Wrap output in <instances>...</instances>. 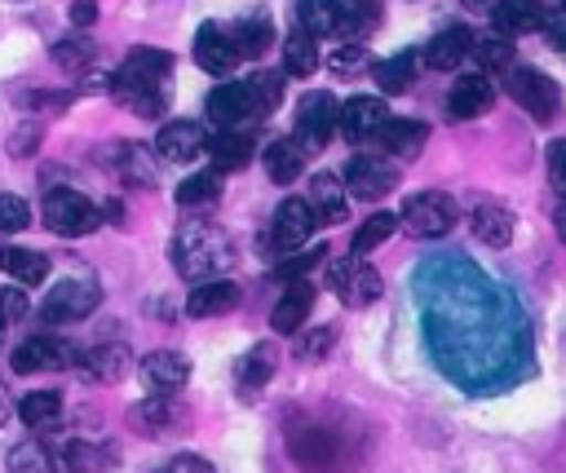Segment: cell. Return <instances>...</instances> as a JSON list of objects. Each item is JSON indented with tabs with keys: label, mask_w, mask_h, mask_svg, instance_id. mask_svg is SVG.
Here are the masks:
<instances>
[{
	"label": "cell",
	"mask_w": 566,
	"mask_h": 473,
	"mask_svg": "<svg viewBox=\"0 0 566 473\" xmlns=\"http://www.w3.org/2000/svg\"><path fill=\"white\" fill-rule=\"evenodd\" d=\"M239 305V287L230 278H208V283H195V292L186 296V309L195 318H212V314H226Z\"/></svg>",
	"instance_id": "83f0119b"
},
{
	"label": "cell",
	"mask_w": 566,
	"mask_h": 473,
	"mask_svg": "<svg viewBox=\"0 0 566 473\" xmlns=\"http://www.w3.org/2000/svg\"><path fill=\"white\" fill-rule=\"evenodd\" d=\"M40 146V128H31V124H22V128H13V137H9V155H31Z\"/></svg>",
	"instance_id": "f5cc1de1"
},
{
	"label": "cell",
	"mask_w": 566,
	"mask_h": 473,
	"mask_svg": "<svg viewBox=\"0 0 566 473\" xmlns=\"http://www.w3.org/2000/svg\"><path fill=\"white\" fill-rule=\"evenodd\" d=\"M27 221H31V208H27V199L22 195H0V230H27Z\"/></svg>",
	"instance_id": "681fc988"
},
{
	"label": "cell",
	"mask_w": 566,
	"mask_h": 473,
	"mask_svg": "<svg viewBox=\"0 0 566 473\" xmlns=\"http://www.w3.org/2000/svg\"><path fill=\"white\" fill-rule=\"evenodd\" d=\"M327 287L336 292V301L340 305H349V309H358V305H371L376 296H380V274H376V265H367L363 256H336L332 265H327Z\"/></svg>",
	"instance_id": "9c48e42d"
},
{
	"label": "cell",
	"mask_w": 566,
	"mask_h": 473,
	"mask_svg": "<svg viewBox=\"0 0 566 473\" xmlns=\"http://www.w3.org/2000/svg\"><path fill=\"white\" fill-rule=\"evenodd\" d=\"M332 340H336V327H314V332H305V336H301L296 354H301L305 362H314V358H327V354H332Z\"/></svg>",
	"instance_id": "c3c4849f"
},
{
	"label": "cell",
	"mask_w": 566,
	"mask_h": 473,
	"mask_svg": "<svg viewBox=\"0 0 566 473\" xmlns=\"http://www.w3.org/2000/svg\"><path fill=\"white\" fill-rule=\"evenodd\" d=\"M491 18H495V31H500L504 40H509V35H531V31H539V27L548 22V13H544L539 0H495Z\"/></svg>",
	"instance_id": "d4e9b609"
},
{
	"label": "cell",
	"mask_w": 566,
	"mask_h": 473,
	"mask_svg": "<svg viewBox=\"0 0 566 473\" xmlns=\"http://www.w3.org/2000/svg\"><path fill=\"white\" fill-rule=\"evenodd\" d=\"M469 230L473 239H482L486 248H504L513 239V212L500 199H473L469 208Z\"/></svg>",
	"instance_id": "44dd1931"
},
{
	"label": "cell",
	"mask_w": 566,
	"mask_h": 473,
	"mask_svg": "<svg viewBox=\"0 0 566 473\" xmlns=\"http://www.w3.org/2000/svg\"><path fill=\"white\" fill-rule=\"evenodd\" d=\"M75 345L62 340V336H27L18 349H13V371L18 376H31V371H62V367H75Z\"/></svg>",
	"instance_id": "4fadbf2b"
},
{
	"label": "cell",
	"mask_w": 566,
	"mask_h": 473,
	"mask_svg": "<svg viewBox=\"0 0 566 473\" xmlns=\"http://www.w3.org/2000/svg\"><path fill=\"white\" fill-rule=\"evenodd\" d=\"M464 9H495V0H460Z\"/></svg>",
	"instance_id": "6f0895ef"
},
{
	"label": "cell",
	"mask_w": 566,
	"mask_h": 473,
	"mask_svg": "<svg viewBox=\"0 0 566 473\" xmlns=\"http://www.w3.org/2000/svg\"><path fill=\"white\" fill-rule=\"evenodd\" d=\"M473 57H478L482 75H509V71H513V44H509L504 35L473 40Z\"/></svg>",
	"instance_id": "b9f144b4"
},
{
	"label": "cell",
	"mask_w": 566,
	"mask_h": 473,
	"mask_svg": "<svg viewBox=\"0 0 566 473\" xmlns=\"http://www.w3.org/2000/svg\"><path fill=\"white\" fill-rule=\"evenodd\" d=\"M416 71H420V53H416V49H402V53L380 57V62L371 66V75H376L380 93H389V97H394V93H402V88H411Z\"/></svg>",
	"instance_id": "f546056e"
},
{
	"label": "cell",
	"mask_w": 566,
	"mask_h": 473,
	"mask_svg": "<svg viewBox=\"0 0 566 473\" xmlns=\"http://www.w3.org/2000/svg\"><path fill=\"white\" fill-rule=\"evenodd\" d=\"M53 62H57L62 71H71V75H84V71L97 62V44H93L88 35H71V40L53 44Z\"/></svg>",
	"instance_id": "60d3db41"
},
{
	"label": "cell",
	"mask_w": 566,
	"mask_h": 473,
	"mask_svg": "<svg viewBox=\"0 0 566 473\" xmlns=\"http://www.w3.org/2000/svg\"><path fill=\"white\" fill-rule=\"evenodd\" d=\"M314 225H318V221H314L310 199H283V203L274 208L270 239H274V248H283V256H287V252H301V248L310 243Z\"/></svg>",
	"instance_id": "9a60e30c"
},
{
	"label": "cell",
	"mask_w": 566,
	"mask_h": 473,
	"mask_svg": "<svg viewBox=\"0 0 566 473\" xmlns=\"http://www.w3.org/2000/svg\"><path fill=\"white\" fill-rule=\"evenodd\" d=\"M314 66H318V35L296 22L283 40V75H310Z\"/></svg>",
	"instance_id": "4dcf8cb0"
},
{
	"label": "cell",
	"mask_w": 566,
	"mask_h": 473,
	"mask_svg": "<svg viewBox=\"0 0 566 473\" xmlns=\"http://www.w3.org/2000/svg\"><path fill=\"white\" fill-rule=\"evenodd\" d=\"M336 115H340V106H336V97L332 93H305L301 102H296V124H292V141L305 150V155H318L327 141H332V133H336Z\"/></svg>",
	"instance_id": "5b68a950"
},
{
	"label": "cell",
	"mask_w": 566,
	"mask_h": 473,
	"mask_svg": "<svg viewBox=\"0 0 566 473\" xmlns=\"http://www.w3.org/2000/svg\"><path fill=\"white\" fill-rule=\"evenodd\" d=\"M195 62H199L208 75H230V71L243 62L239 49H234L230 27H221V22H203L199 35H195Z\"/></svg>",
	"instance_id": "2e32d148"
},
{
	"label": "cell",
	"mask_w": 566,
	"mask_h": 473,
	"mask_svg": "<svg viewBox=\"0 0 566 473\" xmlns=\"http://www.w3.org/2000/svg\"><path fill=\"white\" fill-rule=\"evenodd\" d=\"M469 57H473V31L460 27V22L442 27V31L424 44V62H429L433 71H455V66H464Z\"/></svg>",
	"instance_id": "d6986e66"
},
{
	"label": "cell",
	"mask_w": 566,
	"mask_h": 473,
	"mask_svg": "<svg viewBox=\"0 0 566 473\" xmlns=\"http://www.w3.org/2000/svg\"><path fill=\"white\" fill-rule=\"evenodd\" d=\"M93 18H97V4H93V0H75V4H71V27L84 31V27H93Z\"/></svg>",
	"instance_id": "11a10c76"
},
{
	"label": "cell",
	"mask_w": 566,
	"mask_h": 473,
	"mask_svg": "<svg viewBox=\"0 0 566 473\" xmlns=\"http://www.w3.org/2000/svg\"><path fill=\"white\" fill-rule=\"evenodd\" d=\"M544 168H548L553 190H557V195H566V137L548 141V150H544Z\"/></svg>",
	"instance_id": "f907efd6"
},
{
	"label": "cell",
	"mask_w": 566,
	"mask_h": 473,
	"mask_svg": "<svg viewBox=\"0 0 566 473\" xmlns=\"http://www.w3.org/2000/svg\"><path fill=\"white\" fill-rule=\"evenodd\" d=\"M296 22L314 35H340V9L336 0H296Z\"/></svg>",
	"instance_id": "f35d334b"
},
{
	"label": "cell",
	"mask_w": 566,
	"mask_h": 473,
	"mask_svg": "<svg viewBox=\"0 0 566 473\" xmlns=\"http://www.w3.org/2000/svg\"><path fill=\"white\" fill-rule=\"evenodd\" d=\"M57 416H62V393H53V389H35V393L18 398V420L27 429H53Z\"/></svg>",
	"instance_id": "836d02e7"
},
{
	"label": "cell",
	"mask_w": 566,
	"mask_h": 473,
	"mask_svg": "<svg viewBox=\"0 0 566 473\" xmlns=\"http://www.w3.org/2000/svg\"><path fill=\"white\" fill-rule=\"evenodd\" d=\"M203 150L212 155V168H217V172H234V168H243V164L252 159L256 141H252L248 128H217Z\"/></svg>",
	"instance_id": "cb8c5ba5"
},
{
	"label": "cell",
	"mask_w": 566,
	"mask_h": 473,
	"mask_svg": "<svg viewBox=\"0 0 566 473\" xmlns=\"http://www.w3.org/2000/svg\"><path fill=\"white\" fill-rule=\"evenodd\" d=\"M274 345H252L248 349V358H239V367H234V389H239V398H256L261 389H265V380L274 376Z\"/></svg>",
	"instance_id": "f1b7e54d"
},
{
	"label": "cell",
	"mask_w": 566,
	"mask_h": 473,
	"mask_svg": "<svg viewBox=\"0 0 566 473\" xmlns=\"http://www.w3.org/2000/svg\"><path fill=\"white\" fill-rule=\"evenodd\" d=\"M97 301H102V283H97L88 270H75V274H66L62 283L49 287V296L40 301V318H44L49 327L80 323V318H88V314L97 309Z\"/></svg>",
	"instance_id": "277c9868"
},
{
	"label": "cell",
	"mask_w": 566,
	"mask_h": 473,
	"mask_svg": "<svg viewBox=\"0 0 566 473\" xmlns=\"http://www.w3.org/2000/svg\"><path fill=\"white\" fill-rule=\"evenodd\" d=\"M230 35H234L239 57H261V53L270 49V40H274V27H270V18H265V13H252V18L234 22V27H230Z\"/></svg>",
	"instance_id": "d590c367"
},
{
	"label": "cell",
	"mask_w": 566,
	"mask_h": 473,
	"mask_svg": "<svg viewBox=\"0 0 566 473\" xmlns=\"http://www.w3.org/2000/svg\"><path fill=\"white\" fill-rule=\"evenodd\" d=\"M128 367V349L124 345H88L84 354H75V371L84 380H119Z\"/></svg>",
	"instance_id": "4316f807"
},
{
	"label": "cell",
	"mask_w": 566,
	"mask_h": 473,
	"mask_svg": "<svg viewBox=\"0 0 566 473\" xmlns=\"http://www.w3.org/2000/svg\"><path fill=\"white\" fill-rule=\"evenodd\" d=\"M40 217H44V225L53 230V234H88V230H97V221H102V208L88 199V195H80V190H49L44 195V203H40Z\"/></svg>",
	"instance_id": "8992f818"
},
{
	"label": "cell",
	"mask_w": 566,
	"mask_h": 473,
	"mask_svg": "<svg viewBox=\"0 0 566 473\" xmlns=\"http://www.w3.org/2000/svg\"><path fill=\"white\" fill-rule=\"evenodd\" d=\"M111 451H115V446H88V442L71 438V442L57 446V460H62L66 473H106V469L115 464Z\"/></svg>",
	"instance_id": "d6a6232c"
},
{
	"label": "cell",
	"mask_w": 566,
	"mask_h": 473,
	"mask_svg": "<svg viewBox=\"0 0 566 473\" xmlns=\"http://www.w3.org/2000/svg\"><path fill=\"white\" fill-rule=\"evenodd\" d=\"M221 199V172H190L181 186H177V203L181 208H208Z\"/></svg>",
	"instance_id": "ab89813d"
},
{
	"label": "cell",
	"mask_w": 566,
	"mask_h": 473,
	"mask_svg": "<svg viewBox=\"0 0 566 473\" xmlns=\"http://www.w3.org/2000/svg\"><path fill=\"white\" fill-rule=\"evenodd\" d=\"M557 239L566 243V208H557Z\"/></svg>",
	"instance_id": "680465c9"
},
{
	"label": "cell",
	"mask_w": 566,
	"mask_h": 473,
	"mask_svg": "<svg viewBox=\"0 0 566 473\" xmlns=\"http://www.w3.org/2000/svg\"><path fill=\"white\" fill-rule=\"evenodd\" d=\"M128 424L137 429V433H146V438H168V433H177L186 420H181V407L172 402V398H146V402H137L133 411H128Z\"/></svg>",
	"instance_id": "7402d4cb"
},
{
	"label": "cell",
	"mask_w": 566,
	"mask_h": 473,
	"mask_svg": "<svg viewBox=\"0 0 566 473\" xmlns=\"http://www.w3.org/2000/svg\"><path fill=\"white\" fill-rule=\"evenodd\" d=\"M367 62H371V53H367L363 44H340V49L327 57L332 75H340V80H354V75H363V71H367Z\"/></svg>",
	"instance_id": "bcb514c9"
},
{
	"label": "cell",
	"mask_w": 566,
	"mask_h": 473,
	"mask_svg": "<svg viewBox=\"0 0 566 473\" xmlns=\"http://www.w3.org/2000/svg\"><path fill=\"white\" fill-rule=\"evenodd\" d=\"M9 473H66L57 451L40 446V442H18L9 451Z\"/></svg>",
	"instance_id": "74e56055"
},
{
	"label": "cell",
	"mask_w": 566,
	"mask_h": 473,
	"mask_svg": "<svg viewBox=\"0 0 566 473\" xmlns=\"http://www.w3.org/2000/svg\"><path fill=\"white\" fill-rule=\"evenodd\" d=\"M0 270L13 274L22 287H35L49 278V256L35 248H0Z\"/></svg>",
	"instance_id": "1f68e13d"
},
{
	"label": "cell",
	"mask_w": 566,
	"mask_h": 473,
	"mask_svg": "<svg viewBox=\"0 0 566 473\" xmlns=\"http://www.w3.org/2000/svg\"><path fill=\"white\" fill-rule=\"evenodd\" d=\"M261 159H265L270 181H279V186H283V181H296V177H301V168H305V150H301L292 137H287V141H270Z\"/></svg>",
	"instance_id": "e575fe53"
},
{
	"label": "cell",
	"mask_w": 566,
	"mask_h": 473,
	"mask_svg": "<svg viewBox=\"0 0 566 473\" xmlns=\"http://www.w3.org/2000/svg\"><path fill=\"white\" fill-rule=\"evenodd\" d=\"M27 309H31V305H27V296H22L18 287H0V332H4L9 323H18Z\"/></svg>",
	"instance_id": "816d5d0a"
},
{
	"label": "cell",
	"mask_w": 566,
	"mask_h": 473,
	"mask_svg": "<svg viewBox=\"0 0 566 473\" xmlns=\"http://www.w3.org/2000/svg\"><path fill=\"white\" fill-rule=\"evenodd\" d=\"M318 261H323V248H301L296 256L287 252V256L279 261L274 278H279V283H301V278H310V274L318 270Z\"/></svg>",
	"instance_id": "f6af8a7d"
},
{
	"label": "cell",
	"mask_w": 566,
	"mask_h": 473,
	"mask_svg": "<svg viewBox=\"0 0 566 473\" xmlns=\"http://www.w3.org/2000/svg\"><path fill=\"white\" fill-rule=\"evenodd\" d=\"M261 115H265V106H261V97L248 80H230V84H217L208 93V119L217 128H248Z\"/></svg>",
	"instance_id": "30bf717a"
},
{
	"label": "cell",
	"mask_w": 566,
	"mask_h": 473,
	"mask_svg": "<svg viewBox=\"0 0 566 473\" xmlns=\"http://www.w3.org/2000/svg\"><path fill=\"white\" fill-rule=\"evenodd\" d=\"M283 80H287L283 71H256V75L248 80V84L256 88V97H261V106H265V115H270V111H274V106L283 102Z\"/></svg>",
	"instance_id": "7dc6e473"
},
{
	"label": "cell",
	"mask_w": 566,
	"mask_h": 473,
	"mask_svg": "<svg viewBox=\"0 0 566 473\" xmlns=\"http://www.w3.org/2000/svg\"><path fill=\"white\" fill-rule=\"evenodd\" d=\"M137 376H142L146 393H155V398H177V393L186 389V380H190V358L177 354V349H155V354H146V358L137 362Z\"/></svg>",
	"instance_id": "7c38bea8"
},
{
	"label": "cell",
	"mask_w": 566,
	"mask_h": 473,
	"mask_svg": "<svg viewBox=\"0 0 566 473\" xmlns=\"http://www.w3.org/2000/svg\"><path fill=\"white\" fill-rule=\"evenodd\" d=\"M389 119V106L385 97H349L336 115V133L349 141V146H363V141H376V133L385 128Z\"/></svg>",
	"instance_id": "5bb4252c"
},
{
	"label": "cell",
	"mask_w": 566,
	"mask_h": 473,
	"mask_svg": "<svg viewBox=\"0 0 566 473\" xmlns=\"http://www.w3.org/2000/svg\"><path fill=\"white\" fill-rule=\"evenodd\" d=\"M4 420H9V389L0 385V424H4Z\"/></svg>",
	"instance_id": "9f6ffc18"
},
{
	"label": "cell",
	"mask_w": 566,
	"mask_h": 473,
	"mask_svg": "<svg viewBox=\"0 0 566 473\" xmlns=\"http://www.w3.org/2000/svg\"><path fill=\"white\" fill-rule=\"evenodd\" d=\"M310 208H314V221L323 225H340L349 217V190L336 172H314L310 177Z\"/></svg>",
	"instance_id": "ffe728a7"
},
{
	"label": "cell",
	"mask_w": 566,
	"mask_h": 473,
	"mask_svg": "<svg viewBox=\"0 0 566 473\" xmlns=\"http://www.w3.org/2000/svg\"><path fill=\"white\" fill-rule=\"evenodd\" d=\"M310 305H314V283H310V278H301V283H283V296H279L274 309H270V327L283 332V336L296 332V327L305 323Z\"/></svg>",
	"instance_id": "484cf974"
},
{
	"label": "cell",
	"mask_w": 566,
	"mask_h": 473,
	"mask_svg": "<svg viewBox=\"0 0 566 473\" xmlns=\"http://www.w3.org/2000/svg\"><path fill=\"white\" fill-rule=\"evenodd\" d=\"M168 71H172V53H164V49H128L124 66L111 75V93H115L133 115L155 119V115L164 111L159 84L168 80Z\"/></svg>",
	"instance_id": "6da1fadb"
},
{
	"label": "cell",
	"mask_w": 566,
	"mask_h": 473,
	"mask_svg": "<svg viewBox=\"0 0 566 473\" xmlns=\"http://www.w3.org/2000/svg\"><path fill=\"white\" fill-rule=\"evenodd\" d=\"M159 473H212V464H208V460H199V455H172Z\"/></svg>",
	"instance_id": "db71d44e"
},
{
	"label": "cell",
	"mask_w": 566,
	"mask_h": 473,
	"mask_svg": "<svg viewBox=\"0 0 566 473\" xmlns=\"http://www.w3.org/2000/svg\"><path fill=\"white\" fill-rule=\"evenodd\" d=\"M504 84H509V97H513L531 119H539V124H548V119L562 111L557 84H553L544 71H535V66H517V62H513V71L504 75Z\"/></svg>",
	"instance_id": "52a82bcc"
},
{
	"label": "cell",
	"mask_w": 566,
	"mask_h": 473,
	"mask_svg": "<svg viewBox=\"0 0 566 473\" xmlns=\"http://www.w3.org/2000/svg\"><path fill=\"white\" fill-rule=\"evenodd\" d=\"M455 217H460V208H455L451 195H442V190H420V195H411V199L402 203L398 225H407L416 239H442V234L455 225Z\"/></svg>",
	"instance_id": "ba28073f"
},
{
	"label": "cell",
	"mask_w": 566,
	"mask_h": 473,
	"mask_svg": "<svg viewBox=\"0 0 566 473\" xmlns=\"http://www.w3.org/2000/svg\"><path fill=\"white\" fill-rule=\"evenodd\" d=\"M287 455L301 473H345L349 469V438L327 420H292L287 424Z\"/></svg>",
	"instance_id": "3957f363"
},
{
	"label": "cell",
	"mask_w": 566,
	"mask_h": 473,
	"mask_svg": "<svg viewBox=\"0 0 566 473\" xmlns=\"http://www.w3.org/2000/svg\"><path fill=\"white\" fill-rule=\"evenodd\" d=\"M336 9H340V35L371 31L376 18H380V4L376 0H336Z\"/></svg>",
	"instance_id": "ee69618b"
},
{
	"label": "cell",
	"mask_w": 566,
	"mask_h": 473,
	"mask_svg": "<svg viewBox=\"0 0 566 473\" xmlns=\"http://www.w3.org/2000/svg\"><path fill=\"white\" fill-rule=\"evenodd\" d=\"M340 181H345L349 199H380V195H389L398 186V168L385 155H354L340 168Z\"/></svg>",
	"instance_id": "8fae6325"
},
{
	"label": "cell",
	"mask_w": 566,
	"mask_h": 473,
	"mask_svg": "<svg viewBox=\"0 0 566 473\" xmlns=\"http://www.w3.org/2000/svg\"><path fill=\"white\" fill-rule=\"evenodd\" d=\"M203 146H208V133H203L195 119H172V124H164L159 137H155V150H159V159H168V164H190L195 155H203Z\"/></svg>",
	"instance_id": "ac0fdd59"
},
{
	"label": "cell",
	"mask_w": 566,
	"mask_h": 473,
	"mask_svg": "<svg viewBox=\"0 0 566 473\" xmlns=\"http://www.w3.org/2000/svg\"><path fill=\"white\" fill-rule=\"evenodd\" d=\"M424 137H429V128H424L420 119L389 115V119H385V128L376 133V146L385 150V159H411V155H420Z\"/></svg>",
	"instance_id": "603a6c76"
},
{
	"label": "cell",
	"mask_w": 566,
	"mask_h": 473,
	"mask_svg": "<svg viewBox=\"0 0 566 473\" xmlns=\"http://www.w3.org/2000/svg\"><path fill=\"white\" fill-rule=\"evenodd\" d=\"M398 230V217L394 212H371L358 230H354V256H367V252H376L389 234Z\"/></svg>",
	"instance_id": "7bdbcfd3"
},
{
	"label": "cell",
	"mask_w": 566,
	"mask_h": 473,
	"mask_svg": "<svg viewBox=\"0 0 566 473\" xmlns=\"http://www.w3.org/2000/svg\"><path fill=\"white\" fill-rule=\"evenodd\" d=\"M172 265L186 274V278H226L230 261H234V248L226 239L221 225L212 221H186L177 234H172V248H168Z\"/></svg>",
	"instance_id": "7a4b0ae2"
},
{
	"label": "cell",
	"mask_w": 566,
	"mask_h": 473,
	"mask_svg": "<svg viewBox=\"0 0 566 473\" xmlns=\"http://www.w3.org/2000/svg\"><path fill=\"white\" fill-rule=\"evenodd\" d=\"M115 164H119L124 181H133V186H155V181H159V172H155V155H150L146 146H137V141L115 146Z\"/></svg>",
	"instance_id": "8d00e7d4"
},
{
	"label": "cell",
	"mask_w": 566,
	"mask_h": 473,
	"mask_svg": "<svg viewBox=\"0 0 566 473\" xmlns=\"http://www.w3.org/2000/svg\"><path fill=\"white\" fill-rule=\"evenodd\" d=\"M491 106H495V88H491V80H486L482 71L460 75V80L451 84V93H447V115H451V119H478V115H486Z\"/></svg>",
	"instance_id": "e0dca14e"
}]
</instances>
